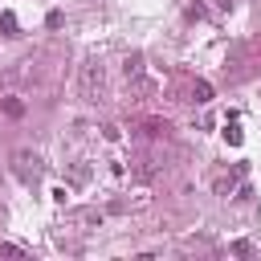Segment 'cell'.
I'll return each instance as SVG.
<instances>
[{
	"label": "cell",
	"mask_w": 261,
	"mask_h": 261,
	"mask_svg": "<svg viewBox=\"0 0 261 261\" xmlns=\"http://www.w3.org/2000/svg\"><path fill=\"white\" fill-rule=\"evenodd\" d=\"M77 90H82L86 102H102V98H106V69H102L98 61H86V65H82V82H77Z\"/></svg>",
	"instance_id": "obj_1"
},
{
	"label": "cell",
	"mask_w": 261,
	"mask_h": 261,
	"mask_svg": "<svg viewBox=\"0 0 261 261\" xmlns=\"http://www.w3.org/2000/svg\"><path fill=\"white\" fill-rule=\"evenodd\" d=\"M12 171H16L20 184H37L41 179V155L37 151H16L12 155Z\"/></svg>",
	"instance_id": "obj_2"
},
{
	"label": "cell",
	"mask_w": 261,
	"mask_h": 261,
	"mask_svg": "<svg viewBox=\"0 0 261 261\" xmlns=\"http://www.w3.org/2000/svg\"><path fill=\"white\" fill-rule=\"evenodd\" d=\"M122 73L139 82V77H143V53H126V61H122Z\"/></svg>",
	"instance_id": "obj_3"
},
{
	"label": "cell",
	"mask_w": 261,
	"mask_h": 261,
	"mask_svg": "<svg viewBox=\"0 0 261 261\" xmlns=\"http://www.w3.org/2000/svg\"><path fill=\"white\" fill-rule=\"evenodd\" d=\"M0 29H4V37H20V24H16V12H0Z\"/></svg>",
	"instance_id": "obj_4"
},
{
	"label": "cell",
	"mask_w": 261,
	"mask_h": 261,
	"mask_svg": "<svg viewBox=\"0 0 261 261\" xmlns=\"http://www.w3.org/2000/svg\"><path fill=\"white\" fill-rule=\"evenodd\" d=\"M224 139H228L232 147H241V139H245V135H241V126H237V114H228V122H224Z\"/></svg>",
	"instance_id": "obj_5"
},
{
	"label": "cell",
	"mask_w": 261,
	"mask_h": 261,
	"mask_svg": "<svg viewBox=\"0 0 261 261\" xmlns=\"http://www.w3.org/2000/svg\"><path fill=\"white\" fill-rule=\"evenodd\" d=\"M192 98H196V102H212V86H208L204 77H200V82H192Z\"/></svg>",
	"instance_id": "obj_6"
},
{
	"label": "cell",
	"mask_w": 261,
	"mask_h": 261,
	"mask_svg": "<svg viewBox=\"0 0 261 261\" xmlns=\"http://www.w3.org/2000/svg\"><path fill=\"white\" fill-rule=\"evenodd\" d=\"M4 114H8V118H20V114H24V102H20V98H8V102H4Z\"/></svg>",
	"instance_id": "obj_7"
},
{
	"label": "cell",
	"mask_w": 261,
	"mask_h": 261,
	"mask_svg": "<svg viewBox=\"0 0 261 261\" xmlns=\"http://www.w3.org/2000/svg\"><path fill=\"white\" fill-rule=\"evenodd\" d=\"M237 175H241V171H237ZM237 175H220V179H216V192H220V196H228V192H232V179H237Z\"/></svg>",
	"instance_id": "obj_8"
},
{
	"label": "cell",
	"mask_w": 261,
	"mask_h": 261,
	"mask_svg": "<svg viewBox=\"0 0 261 261\" xmlns=\"http://www.w3.org/2000/svg\"><path fill=\"white\" fill-rule=\"evenodd\" d=\"M0 253H4V257H20L24 249H20V245H12V241H4V245H0Z\"/></svg>",
	"instance_id": "obj_9"
},
{
	"label": "cell",
	"mask_w": 261,
	"mask_h": 261,
	"mask_svg": "<svg viewBox=\"0 0 261 261\" xmlns=\"http://www.w3.org/2000/svg\"><path fill=\"white\" fill-rule=\"evenodd\" d=\"M232 253H237V257H249V253H253V245H249V241H237V245H232Z\"/></svg>",
	"instance_id": "obj_10"
},
{
	"label": "cell",
	"mask_w": 261,
	"mask_h": 261,
	"mask_svg": "<svg viewBox=\"0 0 261 261\" xmlns=\"http://www.w3.org/2000/svg\"><path fill=\"white\" fill-rule=\"evenodd\" d=\"M102 135H106V139H110V143H114V139H118V135H122V130H118V126H114V122H106V126H102Z\"/></svg>",
	"instance_id": "obj_11"
}]
</instances>
